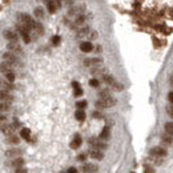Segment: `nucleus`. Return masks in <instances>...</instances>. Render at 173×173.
Wrapping results in <instances>:
<instances>
[{
    "label": "nucleus",
    "mask_w": 173,
    "mask_h": 173,
    "mask_svg": "<svg viewBox=\"0 0 173 173\" xmlns=\"http://www.w3.org/2000/svg\"><path fill=\"white\" fill-rule=\"evenodd\" d=\"M17 17H19V21H20L21 25H24V27L28 28L29 31H31V29H33L35 23H36V21H33V19H32L29 15H27V14H19V15H17Z\"/></svg>",
    "instance_id": "nucleus-1"
},
{
    "label": "nucleus",
    "mask_w": 173,
    "mask_h": 173,
    "mask_svg": "<svg viewBox=\"0 0 173 173\" xmlns=\"http://www.w3.org/2000/svg\"><path fill=\"white\" fill-rule=\"evenodd\" d=\"M117 100L114 97L109 96V97H105V99H100V100L96 101V107L97 108H111L113 105H116Z\"/></svg>",
    "instance_id": "nucleus-2"
},
{
    "label": "nucleus",
    "mask_w": 173,
    "mask_h": 173,
    "mask_svg": "<svg viewBox=\"0 0 173 173\" xmlns=\"http://www.w3.org/2000/svg\"><path fill=\"white\" fill-rule=\"evenodd\" d=\"M3 60L4 61L10 63L11 65H20V60H19V57H17L15 53H12V52H5V53H3Z\"/></svg>",
    "instance_id": "nucleus-3"
},
{
    "label": "nucleus",
    "mask_w": 173,
    "mask_h": 173,
    "mask_svg": "<svg viewBox=\"0 0 173 173\" xmlns=\"http://www.w3.org/2000/svg\"><path fill=\"white\" fill-rule=\"evenodd\" d=\"M84 11H85V4H79V5H75V7L69 8L68 16L69 17L80 16V15H84Z\"/></svg>",
    "instance_id": "nucleus-4"
},
{
    "label": "nucleus",
    "mask_w": 173,
    "mask_h": 173,
    "mask_svg": "<svg viewBox=\"0 0 173 173\" xmlns=\"http://www.w3.org/2000/svg\"><path fill=\"white\" fill-rule=\"evenodd\" d=\"M166 149L163 148V146H153L151 151H149V155L152 156V157H164L166 156Z\"/></svg>",
    "instance_id": "nucleus-5"
},
{
    "label": "nucleus",
    "mask_w": 173,
    "mask_h": 173,
    "mask_svg": "<svg viewBox=\"0 0 173 173\" xmlns=\"http://www.w3.org/2000/svg\"><path fill=\"white\" fill-rule=\"evenodd\" d=\"M7 49L12 53H15V55H21L23 53V49H21V47L19 45L17 42H10L7 44Z\"/></svg>",
    "instance_id": "nucleus-6"
},
{
    "label": "nucleus",
    "mask_w": 173,
    "mask_h": 173,
    "mask_svg": "<svg viewBox=\"0 0 173 173\" xmlns=\"http://www.w3.org/2000/svg\"><path fill=\"white\" fill-rule=\"evenodd\" d=\"M88 142H89L91 145L93 146V148H96V149H107V144L101 141V138L91 137L89 140H88Z\"/></svg>",
    "instance_id": "nucleus-7"
},
{
    "label": "nucleus",
    "mask_w": 173,
    "mask_h": 173,
    "mask_svg": "<svg viewBox=\"0 0 173 173\" xmlns=\"http://www.w3.org/2000/svg\"><path fill=\"white\" fill-rule=\"evenodd\" d=\"M17 29H19V32H20V35L23 36V40H24V43H29L31 42V36H29V29L28 28H25L24 25L19 24L17 25Z\"/></svg>",
    "instance_id": "nucleus-8"
},
{
    "label": "nucleus",
    "mask_w": 173,
    "mask_h": 173,
    "mask_svg": "<svg viewBox=\"0 0 173 173\" xmlns=\"http://www.w3.org/2000/svg\"><path fill=\"white\" fill-rule=\"evenodd\" d=\"M23 155V151L19 148H11L8 151H5V157H10V159H17Z\"/></svg>",
    "instance_id": "nucleus-9"
},
{
    "label": "nucleus",
    "mask_w": 173,
    "mask_h": 173,
    "mask_svg": "<svg viewBox=\"0 0 173 173\" xmlns=\"http://www.w3.org/2000/svg\"><path fill=\"white\" fill-rule=\"evenodd\" d=\"M15 129H16V128L14 127V124H5V123H4V124L0 125V131L3 132L5 136L14 135V133H15Z\"/></svg>",
    "instance_id": "nucleus-10"
},
{
    "label": "nucleus",
    "mask_w": 173,
    "mask_h": 173,
    "mask_svg": "<svg viewBox=\"0 0 173 173\" xmlns=\"http://www.w3.org/2000/svg\"><path fill=\"white\" fill-rule=\"evenodd\" d=\"M12 100H14V96L10 93V91L0 89V101H3V103H11Z\"/></svg>",
    "instance_id": "nucleus-11"
},
{
    "label": "nucleus",
    "mask_w": 173,
    "mask_h": 173,
    "mask_svg": "<svg viewBox=\"0 0 173 173\" xmlns=\"http://www.w3.org/2000/svg\"><path fill=\"white\" fill-rule=\"evenodd\" d=\"M103 63V60L100 59V57H95V59H85L84 60V65L86 67H99Z\"/></svg>",
    "instance_id": "nucleus-12"
},
{
    "label": "nucleus",
    "mask_w": 173,
    "mask_h": 173,
    "mask_svg": "<svg viewBox=\"0 0 173 173\" xmlns=\"http://www.w3.org/2000/svg\"><path fill=\"white\" fill-rule=\"evenodd\" d=\"M4 37L7 39V40H10V42H17V33L14 31H11V29H5V31L3 32Z\"/></svg>",
    "instance_id": "nucleus-13"
},
{
    "label": "nucleus",
    "mask_w": 173,
    "mask_h": 173,
    "mask_svg": "<svg viewBox=\"0 0 173 173\" xmlns=\"http://www.w3.org/2000/svg\"><path fill=\"white\" fill-rule=\"evenodd\" d=\"M89 156L92 157V159H96V160H103V157H104L103 152H101L100 149H96V148L91 149V151H89Z\"/></svg>",
    "instance_id": "nucleus-14"
},
{
    "label": "nucleus",
    "mask_w": 173,
    "mask_h": 173,
    "mask_svg": "<svg viewBox=\"0 0 173 173\" xmlns=\"http://www.w3.org/2000/svg\"><path fill=\"white\" fill-rule=\"evenodd\" d=\"M97 165L95 164H84L83 165V172L84 173H96L97 172Z\"/></svg>",
    "instance_id": "nucleus-15"
},
{
    "label": "nucleus",
    "mask_w": 173,
    "mask_h": 173,
    "mask_svg": "<svg viewBox=\"0 0 173 173\" xmlns=\"http://www.w3.org/2000/svg\"><path fill=\"white\" fill-rule=\"evenodd\" d=\"M91 33V28L88 27V25H84V27H81L80 29H77V37H85V36H88V35Z\"/></svg>",
    "instance_id": "nucleus-16"
},
{
    "label": "nucleus",
    "mask_w": 173,
    "mask_h": 173,
    "mask_svg": "<svg viewBox=\"0 0 173 173\" xmlns=\"http://www.w3.org/2000/svg\"><path fill=\"white\" fill-rule=\"evenodd\" d=\"M161 142L166 146H173V136L168 135V133H166V135H163L161 136Z\"/></svg>",
    "instance_id": "nucleus-17"
},
{
    "label": "nucleus",
    "mask_w": 173,
    "mask_h": 173,
    "mask_svg": "<svg viewBox=\"0 0 173 173\" xmlns=\"http://www.w3.org/2000/svg\"><path fill=\"white\" fill-rule=\"evenodd\" d=\"M80 49H81L83 52H85V53H88V52L93 51V45H92V43L91 42H83L81 44H80Z\"/></svg>",
    "instance_id": "nucleus-18"
},
{
    "label": "nucleus",
    "mask_w": 173,
    "mask_h": 173,
    "mask_svg": "<svg viewBox=\"0 0 173 173\" xmlns=\"http://www.w3.org/2000/svg\"><path fill=\"white\" fill-rule=\"evenodd\" d=\"M81 142H83V140H81V136H80V135H75L73 140L71 141V148H72V149H77L80 145H81Z\"/></svg>",
    "instance_id": "nucleus-19"
},
{
    "label": "nucleus",
    "mask_w": 173,
    "mask_h": 173,
    "mask_svg": "<svg viewBox=\"0 0 173 173\" xmlns=\"http://www.w3.org/2000/svg\"><path fill=\"white\" fill-rule=\"evenodd\" d=\"M0 89H4V91H12V89H14V85H12V83L7 81V80L0 79Z\"/></svg>",
    "instance_id": "nucleus-20"
},
{
    "label": "nucleus",
    "mask_w": 173,
    "mask_h": 173,
    "mask_svg": "<svg viewBox=\"0 0 173 173\" xmlns=\"http://www.w3.org/2000/svg\"><path fill=\"white\" fill-rule=\"evenodd\" d=\"M12 67L14 65H11L10 63H7V61H3L1 64H0V72L1 73H8V72H12Z\"/></svg>",
    "instance_id": "nucleus-21"
},
{
    "label": "nucleus",
    "mask_w": 173,
    "mask_h": 173,
    "mask_svg": "<svg viewBox=\"0 0 173 173\" xmlns=\"http://www.w3.org/2000/svg\"><path fill=\"white\" fill-rule=\"evenodd\" d=\"M72 86H73V95H75L76 97H79V96L83 95V89H81V86H80V84L77 83V81H73Z\"/></svg>",
    "instance_id": "nucleus-22"
},
{
    "label": "nucleus",
    "mask_w": 173,
    "mask_h": 173,
    "mask_svg": "<svg viewBox=\"0 0 173 173\" xmlns=\"http://www.w3.org/2000/svg\"><path fill=\"white\" fill-rule=\"evenodd\" d=\"M109 136H111V129H109V127H104L100 133V138L101 140H108Z\"/></svg>",
    "instance_id": "nucleus-23"
},
{
    "label": "nucleus",
    "mask_w": 173,
    "mask_h": 173,
    "mask_svg": "<svg viewBox=\"0 0 173 173\" xmlns=\"http://www.w3.org/2000/svg\"><path fill=\"white\" fill-rule=\"evenodd\" d=\"M7 142L8 144H19V142H20V138L17 137V136H15V135H11V136H7Z\"/></svg>",
    "instance_id": "nucleus-24"
},
{
    "label": "nucleus",
    "mask_w": 173,
    "mask_h": 173,
    "mask_svg": "<svg viewBox=\"0 0 173 173\" xmlns=\"http://www.w3.org/2000/svg\"><path fill=\"white\" fill-rule=\"evenodd\" d=\"M20 136L24 138V140H29V138H31V131L28 128H23L20 131Z\"/></svg>",
    "instance_id": "nucleus-25"
},
{
    "label": "nucleus",
    "mask_w": 173,
    "mask_h": 173,
    "mask_svg": "<svg viewBox=\"0 0 173 173\" xmlns=\"http://www.w3.org/2000/svg\"><path fill=\"white\" fill-rule=\"evenodd\" d=\"M75 117L79 121H84L85 120V112H84L83 109H77L76 113H75Z\"/></svg>",
    "instance_id": "nucleus-26"
},
{
    "label": "nucleus",
    "mask_w": 173,
    "mask_h": 173,
    "mask_svg": "<svg viewBox=\"0 0 173 173\" xmlns=\"http://www.w3.org/2000/svg\"><path fill=\"white\" fill-rule=\"evenodd\" d=\"M47 7H48V11L51 12V14H55L57 5H56V1H53V0H49L48 3H47Z\"/></svg>",
    "instance_id": "nucleus-27"
},
{
    "label": "nucleus",
    "mask_w": 173,
    "mask_h": 173,
    "mask_svg": "<svg viewBox=\"0 0 173 173\" xmlns=\"http://www.w3.org/2000/svg\"><path fill=\"white\" fill-rule=\"evenodd\" d=\"M33 15L37 17V19H43V17H44V11H43L42 7H36L33 11Z\"/></svg>",
    "instance_id": "nucleus-28"
},
{
    "label": "nucleus",
    "mask_w": 173,
    "mask_h": 173,
    "mask_svg": "<svg viewBox=\"0 0 173 173\" xmlns=\"http://www.w3.org/2000/svg\"><path fill=\"white\" fill-rule=\"evenodd\" d=\"M11 109L10 103H3L0 101V113H4V112H8Z\"/></svg>",
    "instance_id": "nucleus-29"
},
{
    "label": "nucleus",
    "mask_w": 173,
    "mask_h": 173,
    "mask_svg": "<svg viewBox=\"0 0 173 173\" xmlns=\"http://www.w3.org/2000/svg\"><path fill=\"white\" fill-rule=\"evenodd\" d=\"M103 80H104V81H105L107 84L112 85V86H113L114 84H116V80H114L112 76H109V75H104V76H103Z\"/></svg>",
    "instance_id": "nucleus-30"
},
{
    "label": "nucleus",
    "mask_w": 173,
    "mask_h": 173,
    "mask_svg": "<svg viewBox=\"0 0 173 173\" xmlns=\"http://www.w3.org/2000/svg\"><path fill=\"white\" fill-rule=\"evenodd\" d=\"M12 165H14L15 168H20V166H24V159H21V157H17V159L14 160Z\"/></svg>",
    "instance_id": "nucleus-31"
},
{
    "label": "nucleus",
    "mask_w": 173,
    "mask_h": 173,
    "mask_svg": "<svg viewBox=\"0 0 173 173\" xmlns=\"http://www.w3.org/2000/svg\"><path fill=\"white\" fill-rule=\"evenodd\" d=\"M164 129H165V132L168 133V135L173 136V123H165Z\"/></svg>",
    "instance_id": "nucleus-32"
},
{
    "label": "nucleus",
    "mask_w": 173,
    "mask_h": 173,
    "mask_svg": "<svg viewBox=\"0 0 173 173\" xmlns=\"http://www.w3.org/2000/svg\"><path fill=\"white\" fill-rule=\"evenodd\" d=\"M33 29H35L36 32H37L39 35H43V33H44V28H43V25L40 24V23H35Z\"/></svg>",
    "instance_id": "nucleus-33"
},
{
    "label": "nucleus",
    "mask_w": 173,
    "mask_h": 173,
    "mask_svg": "<svg viewBox=\"0 0 173 173\" xmlns=\"http://www.w3.org/2000/svg\"><path fill=\"white\" fill-rule=\"evenodd\" d=\"M4 76H5V80H7V81H10V83H14L15 79H16V76H15L14 72H8V73H5Z\"/></svg>",
    "instance_id": "nucleus-34"
},
{
    "label": "nucleus",
    "mask_w": 173,
    "mask_h": 173,
    "mask_svg": "<svg viewBox=\"0 0 173 173\" xmlns=\"http://www.w3.org/2000/svg\"><path fill=\"white\" fill-rule=\"evenodd\" d=\"M99 96H100V99H105V97L111 96V93H109L108 89H104V91H101V92H99Z\"/></svg>",
    "instance_id": "nucleus-35"
},
{
    "label": "nucleus",
    "mask_w": 173,
    "mask_h": 173,
    "mask_svg": "<svg viewBox=\"0 0 173 173\" xmlns=\"http://www.w3.org/2000/svg\"><path fill=\"white\" fill-rule=\"evenodd\" d=\"M76 107H77V109H84V108L86 107V101H77Z\"/></svg>",
    "instance_id": "nucleus-36"
},
{
    "label": "nucleus",
    "mask_w": 173,
    "mask_h": 173,
    "mask_svg": "<svg viewBox=\"0 0 173 173\" xmlns=\"http://www.w3.org/2000/svg\"><path fill=\"white\" fill-rule=\"evenodd\" d=\"M52 44H53V45H59L60 44V36H57V35L53 36V37H52Z\"/></svg>",
    "instance_id": "nucleus-37"
},
{
    "label": "nucleus",
    "mask_w": 173,
    "mask_h": 173,
    "mask_svg": "<svg viewBox=\"0 0 173 173\" xmlns=\"http://www.w3.org/2000/svg\"><path fill=\"white\" fill-rule=\"evenodd\" d=\"M166 113H168V114H169V116H170V117L173 119V105H172V104L166 107Z\"/></svg>",
    "instance_id": "nucleus-38"
},
{
    "label": "nucleus",
    "mask_w": 173,
    "mask_h": 173,
    "mask_svg": "<svg viewBox=\"0 0 173 173\" xmlns=\"http://www.w3.org/2000/svg\"><path fill=\"white\" fill-rule=\"evenodd\" d=\"M99 80L97 79H92V80H89V85L91 86H95V88H96V86H99Z\"/></svg>",
    "instance_id": "nucleus-39"
},
{
    "label": "nucleus",
    "mask_w": 173,
    "mask_h": 173,
    "mask_svg": "<svg viewBox=\"0 0 173 173\" xmlns=\"http://www.w3.org/2000/svg\"><path fill=\"white\" fill-rule=\"evenodd\" d=\"M88 37H89L91 40H95V39H97V32L96 31H91V33L88 35Z\"/></svg>",
    "instance_id": "nucleus-40"
},
{
    "label": "nucleus",
    "mask_w": 173,
    "mask_h": 173,
    "mask_svg": "<svg viewBox=\"0 0 173 173\" xmlns=\"http://www.w3.org/2000/svg\"><path fill=\"white\" fill-rule=\"evenodd\" d=\"M15 173H27V168H24V166H20V168H16V170H15Z\"/></svg>",
    "instance_id": "nucleus-41"
},
{
    "label": "nucleus",
    "mask_w": 173,
    "mask_h": 173,
    "mask_svg": "<svg viewBox=\"0 0 173 173\" xmlns=\"http://www.w3.org/2000/svg\"><path fill=\"white\" fill-rule=\"evenodd\" d=\"M5 121H7V116L4 113H0V124H4Z\"/></svg>",
    "instance_id": "nucleus-42"
},
{
    "label": "nucleus",
    "mask_w": 173,
    "mask_h": 173,
    "mask_svg": "<svg viewBox=\"0 0 173 173\" xmlns=\"http://www.w3.org/2000/svg\"><path fill=\"white\" fill-rule=\"evenodd\" d=\"M168 100H169V103L173 105V91L172 92H169V95H168Z\"/></svg>",
    "instance_id": "nucleus-43"
},
{
    "label": "nucleus",
    "mask_w": 173,
    "mask_h": 173,
    "mask_svg": "<svg viewBox=\"0 0 173 173\" xmlns=\"http://www.w3.org/2000/svg\"><path fill=\"white\" fill-rule=\"evenodd\" d=\"M155 170H153V168H151V166H145V170H144V173H153Z\"/></svg>",
    "instance_id": "nucleus-44"
},
{
    "label": "nucleus",
    "mask_w": 173,
    "mask_h": 173,
    "mask_svg": "<svg viewBox=\"0 0 173 173\" xmlns=\"http://www.w3.org/2000/svg\"><path fill=\"white\" fill-rule=\"evenodd\" d=\"M67 173H79V172H77L76 168H73V166H71V168H69V169L67 170Z\"/></svg>",
    "instance_id": "nucleus-45"
},
{
    "label": "nucleus",
    "mask_w": 173,
    "mask_h": 173,
    "mask_svg": "<svg viewBox=\"0 0 173 173\" xmlns=\"http://www.w3.org/2000/svg\"><path fill=\"white\" fill-rule=\"evenodd\" d=\"M77 160H79V161H84V160H85V155H79L77 156Z\"/></svg>",
    "instance_id": "nucleus-46"
},
{
    "label": "nucleus",
    "mask_w": 173,
    "mask_h": 173,
    "mask_svg": "<svg viewBox=\"0 0 173 173\" xmlns=\"http://www.w3.org/2000/svg\"><path fill=\"white\" fill-rule=\"evenodd\" d=\"M93 116H95V117H101V114L99 113V112H95V113H93Z\"/></svg>",
    "instance_id": "nucleus-47"
},
{
    "label": "nucleus",
    "mask_w": 173,
    "mask_h": 173,
    "mask_svg": "<svg viewBox=\"0 0 173 173\" xmlns=\"http://www.w3.org/2000/svg\"><path fill=\"white\" fill-rule=\"evenodd\" d=\"M169 83H170V84H172V85H173V75H172V76L169 77Z\"/></svg>",
    "instance_id": "nucleus-48"
},
{
    "label": "nucleus",
    "mask_w": 173,
    "mask_h": 173,
    "mask_svg": "<svg viewBox=\"0 0 173 173\" xmlns=\"http://www.w3.org/2000/svg\"><path fill=\"white\" fill-rule=\"evenodd\" d=\"M96 52H101V47H100V45H97V48H96Z\"/></svg>",
    "instance_id": "nucleus-49"
},
{
    "label": "nucleus",
    "mask_w": 173,
    "mask_h": 173,
    "mask_svg": "<svg viewBox=\"0 0 173 173\" xmlns=\"http://www.w3.org/2000/svg\"><path fill=\"white\" fill-rule=\"evenodd\" d=\"M61 173H67V172H61Z\"/></svg>",
    "instance_id": "nucleus-50"
},
{
    "label": "nucleus",
    "mask_w": 173,
    "mask_h": 173,
    "mask_svg": "<svg viewBox=\"0 0 173 173\" xmlns=\"http://www.w3.org/2000/svg\"><path fill=\"white\" fill-rule=\"evenodd\" d=\"M132 173H133V172H132Z\"/></svg>",
    "instance_id": "nucleus-51"
}]
</instances>
